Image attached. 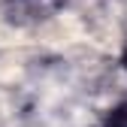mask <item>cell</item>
I'll return each instance as SVG.
<instances>
[{
    "label": "cell",
    "instance_id": "6da1fadb",
    "mask_svg": "<svg viewBox=\"0 0 127 127\" xmlns=\"http://www.w3.org/2000/svg\"><path fill=\"white\" fill-rule=\"evenodd\" d=\"M103 127H127V100H121L118 106L109 109V115H106Z\"/></svg>",
    "mask_w": 127,
    "mask_h": 127
},
{
    "label": "cell",
    "instance_id": "7a4b0ae2",
    "mask_svg": "<svg viewBox=\"0 0 127 127\" xmlns=\"http://www.w3.org/2000/svg\"><path fill=\"white\" fill-rule=\"evenodd\" d=\"M121 64H124V70H127V42H124V49H121Z\"/></svg>",
    "mask_w": 127,
    "mask_h": 127
}]
</instances>
